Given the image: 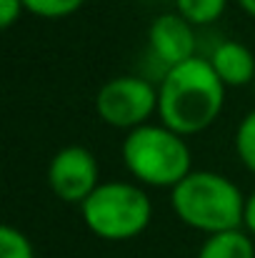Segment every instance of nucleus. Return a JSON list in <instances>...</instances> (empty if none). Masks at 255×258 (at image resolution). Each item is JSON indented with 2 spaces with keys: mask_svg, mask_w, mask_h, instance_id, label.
Segmentation results:
<instances>
[{
  "mask_svg": "<svg viewBox=\"0 0 255 258\" xmlns=\"http://www.w3.org/2000/svg\"><path fill=\"white\" fill-rule=\"evenodd\" d=\"M235 3L240 5V10H243L245 15L255 18V0H235Z\"/></svg>",
  "mask_w": 255,
  "mask_h": 258,
  "instance_id": "obj_16",
  "label": "nucleus"
},
{
  "mask_svg": "<svg viewBox=\"0 0 255 258\" xmlns=\"http://www.w3.org/2000/svg\"><path fill=\"white\" fill-rule=\"evenodd\" d=\"M230 0H175L178 13L193 25H210L215 23Z\"/></svg>",
  "mask_w": 255,
  "mask_h": 258,
  "instance_id": "obj_10",
  "label": "nucleus"
},
{
  "mask_svg": "<svg viewBox=\"0 0 255 258\" xmlns=\"http://www.w3.org/2000/svg\"><path fill=\"white\" fill-rule=\"evenodd\" d=\"M120 156L133 180L150 188L173 190L193 171V153L185 136L163 123H145L125 133Z\"/></svg>",
  "mask_w": 255,
  "mask_h": 258,
  "instance_id": "obj_3",
  "label": "nucleus"
},
{
  "mask_svg": "<svg viewBox=\"0 0 255 258\" xmlns=\"http://www.w3.org/2000/svg\"><path fill=\"white\" fill-rule=\"evenodd\" d=\"M245 201L238 183L215 171H190L170 190L178 221L205 236L243 228Z\"/></svg>",
  "mask_w": 255,
  "mask_h": 258,
  "instance_id": "obj_2",
  "label": "nucleus"
},
{
  "mask_svg": "<svg viewBox=\"0 0 255 258\" xmlns=\"http://www.w3.org/2000/svg\"><path fill=\"white\" fill-rule=\"evenodd\" d=\"M253 93H255V81H253Z\"/></svg>",
  "mask_w": 255,
  "mask_h": 258,
  "instance_id": "obj_17",
  "label": "nucleus"
},
{
  "mask_svg": "<svg viewBox=\"0 0 255 258\" xmlns=\"http://www.w3.org/2000/svg\"><path fill=\"white\" fill-rule=\"evenodd\" d=\"M148 45L155 60L165 66V71L175 68L195 58V25L188 23L178 10L163 13L148 28Z\"/></svg>",
  "mask_w": 255,
  "mask_h": 258,
  "instance_id": "obj_7",
  "label": "nucleus"
},
{
  "mask_svg": "<svg viewBox=\"0 0 255 258\" xmlns=\"http://www.w3.org/2000/svg\"><path fill=\"white\" fill-rule=\"evenodd\" d=\"M0 258H35V248L20 228L3 226L0 228Z\"/></svg>",
  "mask_w": 255,
  "mask_h": 258,
  "instance_id": "obj_13",
  "label": "nucleus"
},
{
  "mask_svg": "<svg viewBox=\"0 0 255 258\" xmlns=\"http://www.w3.org/2000/svg\"><path fill=\"white\" fill-rule=\"evenodd\" d=\"M215 76L225 88H245L255 81V55L253 50L238 40H223L213 55L208 58Z\"/></svg>",
  "mask_w": 255,
  "mask_h": 258,
  "instance_id": "obj_8",
  "label": "nucleus"
},
{
  "mask_svg": "<svg viewBox=\"0 0 255 258\" xmlns=\"http://www.w3.org/2000/svg\"><path fill=\"white\" fill-rule=\"evenodd\" d=\"M235 153L240 163L255 175V110H250L235 131Z\"/></svg>",
  "mask_w": 255,
  "mask_h": 258,
  "instance_id": "obj_12",
  "label": "nucleus"
},
{
  "mask_svg": "<svg viewBox=\"0 0 255 258\" xmlns=\"http://www.w3.org/2000/svg\"><path fill=\"white\" fill-rule=\"evenodd\" d=\"M243 228L255 238V190L245 201V216H243Z\"/></svg>",
  "mask_w": 255,
  "mask_h": 258,
  "instance_id": "obj_15",
  "label": "nucleus"
},
{
  "mask_svg": "<svg viewBox=\"0 0 255 258\" xmlns=\"http://www.w3.org/2000/svg\"><path fill=\"white\" fill-rule=\"evenodd\" d=\"M100 183L98 158L83 146H65L48 163V188L63 203L83 206Z\"/></svg>",
  "mask_w": 255,
  "mask_h": 258,
  "instance_id": "obj_6",
  "label": "nucleus"
},
{
  "mask_svg": "<svg viewBox=\"0 0 255 258\" xmlns=\"http://www.w3.org/2000/svg\"><path fill=\"white\" fill-rule=\"evenodd\" d=\"M225 90L210 60L195 55L165 71L158 86V118L185 138L198 136L220 118Z\"/></svg>",
  "mask_w": 255,
  "mask_h": 258,
  "instance_id": "obj_1",
  "label": "nucleus"
},
{
  "mask_svg": "<svg viewBox=\"0 0 255 258\" xmlns=\"http://www.w3.org/2000/svg\"><path fill=\"white\" fill-rule=\"evenodd\" d=\"M25 13L45 20H60L73 13H78L85 5V0H23Z\"/></svg>",
  "mask_w": 255,
  "mask_h": 258,
  "instance_id": "obj_11",
  "label": "nucleus"
},
{
  "mask_svg": "<svg viewBox=\"0 0 255 258\" xmlns=\"http://www.w3.org/2000/svg\"><path fill=\"white\" fill-rule=\"evenodd\" d=\"M23 13H25L23 0H0V25H3L5 30H10V28L20 20Z\"/></svg>",
  "mask_w": 255,
  "mask_h": 258,
  "instance_id": "obj_14",
  "label": "nucleus"
},
{
  "mask_svg": "<svg viewBox=\"0 0 255 258\" xmlns=\"http://www.w3.org/2000/svg\"><path fill=\"white\" fill-rule=\"evenodd\" d=\"M80 216L93 236L103 241H130L150 226L153 203L140 183L103 180L85 198Z\"/></svg>",
  "mask_w": 255,
  "mask_h": 258,
  "instance_id": "obj_4",
  "label": "nucleus"
},
{
  "mask_svg": "<svg viewBox=\"0 0 255 258\" xmlns=\"http://www.w3.org/2000/svg\"><path fill=\"white\" fill-rule=\"evenodd\" d=\"M195 258H255L253 236L245 228L213 233L203 241Z\"/></svg>",
  "mask_w": 255,
  "mask_h": 258,
  "instance_id": "obj_9",
  "label": "nucleus"
},
{
  "mask_svg": "<svg viewBox=\"0 0 255 258\" xmlns=\"http://www.w3.org/2000/svg\"><path fill=\"white\" fill-rule=\"evenodd\" d=\"M98 118L115 131H135L158 113V88L140 76H115L95 93Z\"/></svg>",
  "mask_w": 255,
  "mask_h": 258,
  "instance_id": "obj_5",
  "label": "nucleus"
}]
</instances>
